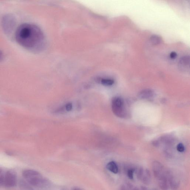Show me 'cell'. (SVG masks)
Here are the masks:
<instances>
[{
	"instance_id": "cell-1",
	"label": "cell",
	"mask_w": 190,
	"mask_h": 190,
	"mask_svg": "<svg viewBox=\"0 0 190 190\" xmlns=\"http://www.w3.org/2000/svg\"><path fill=\"white\" fill-rule=\"evenodd\" d=\"M15 38L22 46L34 52L41 51L45 47V38L42 31L32 24L20 26L16 31Z\"/></svg>"
},
{
	"instance_id": "cell-2",
	"label": "cell",
	"mask_w": 190,
	"mask_h": 190,
	"mask_svg": "<svg viewBox=\"0 0 190 190\" xmlns=\"http://www.w3.org/2000/svg\"><path fill=\"white\" fill-rule=\"evenodd\" d=\"M112 110L114 114L118 117L124 118L127 115L124 101L120 97H115L112 99Z\"/></svg>"
},
{
	"instance_id": "cell-3",
	"label": "cell",
	"mask_w": 190,
	"mask_h": 190,
	"mask_svg": "<svg viewBox=\"0 0 190 190\" xmlns=\"http://www.w3.org/2000/svg\"><path fill=\"white\" fill-rule=\"evenodd\" d=\"M2 24L4 32L6 34H10L15 29L16 21L13 15L8 14L3 17Z\"/></svg>"
},
{
	"instance_id": "cell-4",
	"label": "cell",
	"mask_w": 190,
	"mask_h": 190,
	"mask_svg": "<svg viewBox=\"0 0 190 190\" xmlns=\"http://www.w3.org/2000/svg\"><path fill=\"white\" fill-rule=\"evenodd\" d=\"M17 183L16 173L13 171H9L6 172L5 176L4 186L7 187H15Z\"/></svg>"
},
{
	"instance_id": "cell-5",
	"label": "cell",
	"mask_w": 190,
	"mask_h": 190,
	"mask_svg": "<svg viewBox=\"0 0 190 190\" xmlns=\"http://www.w3.org/2000/svg\"><path fill=\"white\" fill-rule=\"evenodd\" d=\"M138 177L142 183L148 185L151 181V174L149 170L140 168L137 173Z\"/></svg>"
},
{
	"instance_id": "cell-6",
	"label": "cell",
	"mask_w": 190,
	"mask_h": 190,
	"mask_svg": "<svg viewBox=\"0 0 190 190\" xmlns=\"http://www.w3.org/2000/svg\"><path fill=\"white\" fill-rule=\"evenodd\" d=\"M152 169L154 176L158 179L166 175L163 166L159 162H153Z\"/></svg>"
},
{
	"instance_id": "cell-7",
	"label": "cell",
	"mask_w": 190,
	"mask_h": 190,
	"mask_svg": "<svg viewBox=\"0 0 190 190\" xmlns=\"http://www.w3.org/2000/svg\"><path fill=\"white\" fill-rule=\"evenodd\" d=\"M168 182L172 190H177L179 186V181L177 177L169 173L167 175Z\"/></svg>"
},
{
	"instance_id": "cell-8",
	"label": "cell",
	"mask_w": 190,
	"mask_h": 190,
	"mask_svg": "<svg viewBox=\"0 0 190 190\" xmlns=\"http://www.w3.org/2000/svg\"><path fill=\"white\" fill-rule=\"evenodd\" d=\"M154 93L153 90L150 89H146L140 91L138 94V98L142 99H148L154 96Z\"/></svg>"
},
{
	"instance_id": "cell-9",
	"label": "cell",
	"mask_w": 190,
	"mask_h": 190,
	"mask_svg": "<svg viewBox=\"0 0 190 190\" xmlns=\"http://www.w3.org/2000/svg\"><path fill=\"white\" fill-rule=\"evenodd\" d=\"M179 68L182 70H187L188 69H189V56H185L182 57L179 61Z\"/></svg>"
},
{
	"instance_id": "cell-10",
	"label": "cell",
	"mask_w": 190,
	"mask_h": 190,
	"mask_svg": "<svg viewBox=\"0 0 190 190\" xmlns=\"http://www.w3.org/2000/svg\"><path fill=\"white\" fill-rule=\"evenodd\" d=\"M22 175L24 178L27 179H29V178L37 177V176L41 175V174L38 172L31 169L24 170L22 172Z\"/></svg>"
},
{
	"instance_id": "cell-11",
	"label": "cell",
	"mask_w": 190,
	"mask_h": 190,
	"mask_svg": "<svg viewBox=\"0 0 190 190\" xmlns=\"http://www.w3.org/2000/svg\"><path fill=\"white\" fill-rule=\"evenodd\" d=\"M159 187L162 190H168L169 188V184L167 175L163 176L158 179Z\"/></svg>"
},
{
	"instance_id": "cell-12",
	"label": "cell",
	"mask_w": 190,
	"mask_h": 190,
	"mask_svg": "<svg viewBox=\"0 0 190 190\" xmlns=\"http://www.w3.org/2000/svg\"><path fill=\"white\" fill-rule=\"evenodd\" d=\"M106 168L109 171L114 174L118 173V166L114 161L109 162L106 165Z\"/></svg>"
},
{
	"instance_id": "cell-13",
	"label": "cell",
	"mask_w": 190,
	"mask_h": 190,
	"mask_svg": "<svg viewBox=\"0 0 190 190\" xmlns=\"http://www.w3.org/2000/svg\"><path fill=\"white\" fill-rule=\"evenodd\" d=\"M150 41L152 44L157 45L160 44L161 42L162 39L159 36L153 35L150 37Z\"/></svg>"
},
{
	"instance_id": "cell-14",
	"label": "cell",
	"mask_w": 190,
	"mask_h": 190,
	"mask_svg": "<svg viewBox=\"0 0 190 190\" xmlns=\"http://www.w3.org/2000/svg\"><path fill=\"white\" fill-rule=\"evenodd\" d=\"M101 83L104 86H110L114 84V81L109 78H103L100 80Z\"/></svg>"
},
{
	"instance_id": "cell-15",
	"label": "cell",
	"mask_w": 190,
	"mask_h": 190,
	"mask_svg": "<svg viewBox=\"0 0 190 190\" xmlns=\"http://www.w3.org/2000/svg\"><path fill=\"white\" fill-rule=\"evenodd\" d=\"M5 173L0 169V186H4Z\"/></svg>"
},
{
	"instance_id": "cell-16",
	"label": "cell",
	"mask_w": 190,
	"mask_h": 190,
	"mask_svg": "<svg viewBox=\"0 0 190 190\" xmlns=\"http://www.w3.org/2000/svg\"><path fill=\"white\" fill-rule=\"evenodd\" d=\"M135 171V169H131L128 170L127 172V175L129 179H132L133 178V174L134 172Z\"/></svg>"
},
{
	"instance_id": "cell-17",
	"label": "cell",
	"mask_w": 190,
	"mask_h": 190,
	"mask_svg": "<svg viewBox=\"0 0 190 190\" xmlns=\"http://www.w3.org/2000/svg\"><path fill=\"white\" fill-rule=\"evenodd\" d=\"M177 150L180 152H182L185 150V147L183 144L180 143L177 146Z\"/></svg>"
},
{
	"instance_id": "cell-18",
	"label": "cell",
	"mask_w": 190,
	"mask_h": 190,
	"mask_svg": "<svg viewBox=\"0 0 190 190\" xmlns=\"http://www.w3.org/2000/svg\"><path fill=\"white\" fill-rule=\"evenodd\" d=\"M72 103L70 102L68 103L65 106V108L67 111H70L72 109Z\"/></svg>"
},
{
	"instance_id": "cell-19",
	"label": "cell",
	"mask_w": 190,
	"mask_h": 190,
	"mask_svg": "<svg viewBox=\"0 0 190 190\" xmlns=\"http://www.w3.org/2000/svg\"><path fill=\"white\" fill-rule=\"evenodd\" d=\"M177 53L175 52H172L170 55V58L172 59H174L177 57Z\"/></svg>"
},
{
	"instance_id": "cell-20",
	"label": "cell",
	"mask_w": 190,
	"mask_h": 190,
	"mask_svg": "<svg viewBox=\"0 0 190 190\" xmlns=\"http://www.w3.org/2000/svg\"><path fill=\"white\" fill-rule=\"evenodd\" d=\"M3 54L1 50H0V62H1L3 59Z\"/></svg>"
},
{
	"instance_id": "cell-21",
	"label": "cell",
	"mask_w": 190,
	"mask_h": 190,
	"mask_svg": "<svg viewBox=\"0 0 190 190\" xmlns=\"http://www.w3.org/2000/svg\"><path fill=\"white\" fill-rule=\"evenodd\" d=\"M133 190H147V189H146V188H145L142 187L140 188V189H134Z\"/></svg>"
},
{
	"instance_id": "cell-22",
	"label": "cell",
	"mask_w": 190,
	"mask_h": 190,
	"mask_svg": "<svg viewBox=\"0 0 190 190\" xmlns=\"http://www.w3.org/2000/svg\"><path fill=\"white\" fill-rule=\"evenodd\" d=\"M72 190H83L82 189L80 188H74Z\"/></svg>"
}]
</instances>
